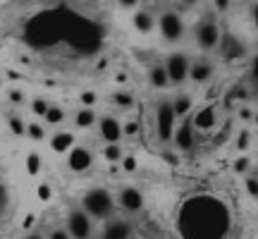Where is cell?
<instances>
[{
    "label": "cell",
    "mask_w": 258,
    "mask_h": 239,
    "mask_svg": "<svg viewBox=\"0 0 258 239\" xmlns=\"http://www.w3.org/2000/svg\"><path fill=\"white\" fill-rule=\"evenodd\" d=\"M253 125H256V127H258V112H256V115H253Z\"/></svg>",
    "instance_id": "37"
},
{
    "label": "cell",
    "mask_w": 258,
    "mask_h": 239,
    "mask_svg": "<svg viewBox=\"0 0 258 239\" xmlns=\"http://www.w3.org/2000/svg\"><path fill=\"white\" fill-rule=\"evenodd\" d=\"M46 239H72V237H70V232L64 230V227H55V230L48 232Z\"/></svg>",
    "instance_id": "30"
},
{
    "label": "cell",
    "mask_w": 258,
    "mask_h": 239,
    "mask_svg": "<svg viewBox=\"0 0 258 239\" xmlns=\"http://www.w3.org/2000/svg\"><path fill=\"white\" fill-rule=\"evenodd\" d=\"M91 163H93V156L86 148H74L72 153H70V167H72L74 172H82L86 167H91Z\"/></svg>",
    "instance_id": "16"
},
{
    "label": "cell",
    "mask_w": 258,
    "mask_h": 239,
    "mask_svg": "<svg viewBox=\"0 0 258 239\" xmlns=\"http://www.w3.org/2000/svg\"><path fill=\"white\" fill-rule=\"evenodd\" d=\"M112 103H115L117 108H122V110H129V108H134L137 98H134V93H132V91H127V89H120V91L112 93Z\"/></svg>",
    "instance_id": "18"
},
{
    "label": "cell",
    "mask_w": 258,
    "mask_h": 239,
    "mask_svg": "<svg viewBox=\"0 0 258 239\" xmlns=\"http://www.w3.org/2000/svg\"><path fill=\"white\" fill-rule=\"evenodd\" d=\"M215 74V65L208 57H196L191 60V67H189V82L194 84H208Z\"/></svg>",
    "instance_id": "10"
},
{
    "label": "cell",
    "mask_w": 258,
    "mask_h": 239,
    "mask_svg": "<svg viewBox=\"0 0 258 239\" xmlns=\"http://www.w3.org/2000/svg\"><path fill=\"white\" fill-rule=\"evenodd\" d=\"M10 101L12 103H24V93L19 91V89H12V91H10Z\"/></svg>",
    "instance_id": "33"
},
{
    "label": "cell",
    "mask_w": 258,
    "mask_h": 239,
    "mask_svg": "<svg viewBox=\"0 0 258 239\" xmlns=\"http://www.w3.org/2000/svg\"><path fill=\"white\" fill-rule=\"evenodd\" d=\"M194 43L201 50H213L220 43V27L213 17H201L194 24Z\"/></svg>",
    "instance_id": "4"
},
{
    "label": "cell",
    "mask_w": 258,
    "mask_h": 239,
    "mask_svg": "<svg viewBox=\"0 0 258 239\" xmlns=\"http://www.w3.org/2000/svg\"><path fill=\"white\" fill-rule=\"evenodd\" d=\"M132 24H134V29H137L139 34H153L156 31V15L151 12V10L141 8L134 12V19H132Z\"/></svg>",
    "instance_id": "13"
},
{
    "label": "cell",
    "mask_w": 258,
    "mask_h": 239,
    "mask_svg": "<svg viewBox=\"0 0 258 239\" xmlns=\"http://www.w3.org/2000/svg\"><path fill=\"white\" fill-rule=\"evenodd\" d=\"M48 108H50V103H48L46 98H34V101H31V112H34L36 117H46Z\"/></svg>",
    "instance_id": "26"
},
{
    "label": "cell",
    "mask_w": 258,
    "mask_h": 239,
    "mask_svg": "<svg viewBox=\"0 0 258 239\" xmlns=\"http://www.w3.org/2000/svg\"><path fill=\"white\" fill-rule=\"evenodd\" d=\"M79 101H82V108H91L93 103H96V93L93 91H84L79 96Z\"/></svg>",
    "instance_id": "31"
},
{
    "label": "cell",
    "mask_w": 258,
    "mask_h": 239,
    "mask_svg": "<svg viewBox=\"0 0 258 239\" xmlns=\"http://www.w3.org/2000/svg\"><path fill=\"white\" fill-rule=\"evenodd\" d=\"M103 156H105L108 163H120L122 158H124V153H122L120 144H108V146L103 148Z\"/></svg>",
    "instance_id": "22"
},
{
    "label": "cell",
    "mask_w": 258,
    "mask_h": 239,
    "mask_svg": "<svg viewBox=\"0 0 258 239\" xmlns=\"http://www.w3.org/2000/svg\"><path fill=\"white\" fill-rule=\"evenodd\" d=\"M172 144L179 153H191L194 146H196V129L191 127V119L186 117L182 125H177L175 137H172Z\"/></svg>",
    "instance_id": "8"
},
{
    "label": "cell",
    "mask_w": 258,
    "mask_h": 239,
    "mask_svg": "<svg viewBox=\"0 0 258 239\" xmlns=\"http://www.w3.org/2000/svg\"><path fill=\"white\" fill-rule=\"evenodd\" d=\"M244 187H246L249 196L258 199V177L256 175H246V177H244Z\"/></svg>",
    "instance_id": "27"
},
{
    "label": "cell",
    "mask_w": 258,
    "mask_h": 239,
    "mask_svg": "<svg viewBox=\"0 0 258 239\" xmlns=\"http://www.w3.org/2000/svg\"><path fill=\"white\" fill-rule=\"evenodd\" d=\"M8 125H10V129H12L17 137L27 134V125H24V119L19 117V115H10V117H8Z\"/></svg>",
    "instance_id": "25"
},
{
    "label": "cell",
    "mask_w": 258,
    "mask_h": 239,
    "mask_svg": "<svg viewBox=\"0 0 258 239\" xmlns=\"http://www.w3.org/2000/svg\"><path fill=\"white\" fill-rule=\"evenodd\" d=\"M120 5H122V8H134V5H137V3H132V0H129V3H127V0H122Z\"/></svg>",
    "instance_id": "36"
},
{
    "label": "cell",
    "mask_w": 258,
    "mask_h": 239,
    "mask_svg": "<svg viewBox=\"0 0 258 239\" xmlns=\"http://www.w3.org/2000/svg\"><path fill=\"white\" fill-rule=\"evenodd\" d=\"M148 82H151L153 89H167V86H170L163 63H151L148 65Z\"/></svg>",
    "instance_id": "15"
},
{
    "label": "cell",
    "mask_w": 258,
    "mask_h": 239,
    "mask_svg": "<svg viewBox=\"0 0 258 239\" xmlns=\"http://www.w3.org/2000/svg\"><path fill=\"white\" fill-rule=\"evenodd\" d=\"M156 29L165 43H177V41H182L186 34L184 17H182L177 10H163L156 17Z\"/></svg>",
    "instance_id": "2"
},
{
    "label": "cell",
    "mask_w": 258,
    "mask_h": 239,
    "mask_svg": "<svg viewBox=\"0 0 258 239\" xmlns=\"http://www.w3.org/2000/svg\"><path fill=\"white\" fill-rule=\"evenodd\" d=\"M96 122H98V115H96L93 108H79V110L74 112V127L77 129H89Z\"/></svg>",
    "instance_id": "17"
},
{
    "label": "cell",
    "mask_w": 258,
    "mask_h": 239,
    "mask_svg": "<svg viewBox=\"0 0 258 239\" xmlns=\"http://www.w3.org/2000/svg\"><path fill=\"white\" fill-rule=\"evenodd\" d=\"M232 170L237 172V175H251V158L244 153V156H237L234 158V163H232Z\"/></svg>",
    "instance_id": "20"
},
{
    "label": "cell",
    "mask_w": 258,
    "mask_h": 239,
    "mask_svg": "<svg viewBox=\"0 0 258 239\" xmlns=\"http://www.w3.org/2000/svg\"><path fill=\"white\" fill-rule=\"evenodd\" d=\"M139 132V122L137 119H129V122H124L122 125V137H134Z\"/></svg>",
    "instance_id": "29"
},
{
    "label": "cell",
    "mask_w": 258,
    "mask_h": 239,
    "mask_svg": "<svg viewBox=\"0 0 258 239\" xmlns=\"http://www.w3.org/2000/svg\"><path fill=\"white\" fill-rule=\"evenodd\" d=\"M153 122H156V137L160 144H170L175 137L177 129V115L172 110V103L170 101H158L156 103V112H153Z\"/></svg>",
    "instance_id": "3"
},
{
    "label": "cell",
    "mask_w": 258,
    "mask_h": 239,
    "mask_svg": "<svg viewBox=\"0 0 258 239\" xmlns=\"http://www.w3.org/2000/svg\"><path fill=\"white\" fill-rule=\"evenodd\" d=\"M27 137L31 139V141H43V139H46V127H43L41 122H29Z\"/></svg>",
    "instance_id": "23"
},
{
    "label": "cell",
    "mask_w": 258,
    "mask_h": 239,
    "mask_svg": "<svg viewBox=\"0 0 258 239\" xmlns=\"http://www.w3.org/2000/svg\"><path fill=\"white\" fill-rule=\"evenodd\" d=\"M22 239H46V234H43V232H38V230H34V232H27Z\"/></svg>",
    "instance_id": "34"
},
{
    "label": "cell",
    "mask_w": 258,
    "mask_h": 239,
    "mask_svg": "<svg viewBox=\"0 0 258 239\" xmlns=\"http://www.w3.org/2000/svg\"><path fill=\"white\" fill-rule=\"evenodd\" d=\"M215 8H220V10H222V12H225V10L230 8V3H215Z\"/></svg>",
    "instance_id": "35"
},
{
    "label": "cell",
    "mask_w": 258,
    "mask_h": 239,
    "mask_svg": "<svg viewBox=\"0 0 258 239\" xmlns=\"http://www.w3.org/2000/svg\"><path fill=\"white\" fill-rule=\"evenodd\" d=\"M64 230L70 232L72 239H93V220L82 211V206H77L67 213Z\"/></svg>",
    "instance_id": "6"
},
{
    "label": "cell",
    "mask_w": 258,
    "mask_h": 239,
    "mask_svg": "<svg viewBox=\"0 0 258 239\" xmlns=\"http://www.w3.org/2000/svg\"><path fill=\"white\" fill-rule=\"evenodd\" d=\"M134 227L124 218H110L103 227V239H132Z\"/></svg>",
    "instance_id": "11"
},
{
    "label": "cell",
    "mask_w": 258,
    "mask_h": 239,
    "mask_svg": "<svg viewBox=\"0 0 258 239\" xmlns=\"http://www.w3.org/2000/svg\"><path fill=\"white\" fill-rule=\"evenodd\" d=\"M115 203H117L124 213H139L141 208H144L146 199H144V194L139 192L137 187H129V184H127V187H122L120 192H117Z\"/></svg>",
    "instance_id": "7"
},
{
    "label": "cell",
    "mask_w": 258,
    "mask_h": 239,
    "mask_svg": "<svg viewBox=\"0 0 258 239\" xmlns=\"http://www.w3.org/2000/svg\"><path fill=\"white\" fill-rule=\"evenodd\" d=\"M115 196H112L105 187H93L82 196V211L91 218V220H110L115 215Z\"/></svg>",
    "instance_id": "1"
},
{
    "label": "cell",
    "mask_w": 258,
    "mask_h": 239,
    "mask_svg": "<svg viewBox=\"0 0 258 239\" xmlns=\"http://www.w3.org/2000/svg\"><path fill=\"white\" fill-rule=\"evenodd\" d=\"M215 125H218V115H215V108H213V105H203L201 110L191 117V127L196 129V132H211Z\"/></svg>",
    "instance_id": "12"
},
{
    "label": "cell",
    "mask_w": 258,
    "mask_h": 239,
    "mask_svg": "<svg viewBox=\"0 0 258 239\" xmlns=\"http://www.w3.org/2000/svg\"><path fill=\"white\" fill-rule=\"evenodd\" d=\"M72 134H55V137H53V148H55V151H67V148L72 146Z\"/></svg>",
    "instance_id": "24"
},
{
    "label": "cell",
    "mask_w": 258,
    "mask_h": 239,
    "mask_svg": "<svg viewBox=\"0 0 258 239\" xmlns=\"http://www.w3.org/2000/svg\"><path fill=\"white\" fill-rule=\"evenodd\" d=\"M251 139H253V137H251L249 129H241L239 134H237V139H234V146H237V151H239L241 156H244V153L251 148Z\"/></svg>",
    "instance_id": "21"
},
{
    "label": "cell",
    "mask_w": 258,
    "mask_h": 239,
    "mask_svg": "<svg viewBox=\"0 0 258 239\" xmlns=\"http://www.w3.org/2000/svg\"><path fill=\"white\" fill-rule=\"evenodd\" d=\"M163 67H165L167 82L175 84V86H179V84L189 82V67H191V57L186 55V53H182V50H177V53H170V55L165 57Z\"/></svg>",
    "instance_id": "5"
},
{
    "label": "cell",
    "mask_w": 258,
    "mask_h": 239,
    "mask_svg": "<svg viewBox=\"0 0 258 239\" xmlns=\"http://www.w3.org/2000/svg\"><path fill=\"white\" fill-rule=\"evenodd\" d=\"M253 115H256V112L251 110V105H239V110H237V117H239L241 122H253Z\"/></svg>",
    "instance_id": "28"
},
{
    "label": "cell",
    "mask_w": 258,
    "mask_h": 239,
    "mask_svg": "<svg viewBox=\"0 0 258 239\" xmlns=\"http://www.w3.org/2000/svg\"><path fill=\"white\" fill-rule=\"evenodd\" d=\"M170 103H172V110H175L177 119H179V117L186 119L189 115H191V110H194V98H191V93L179 91Z\"/></svg>",
    "instance_id": "14"
},
{
    "label": "cell",
    "mask_w": 258,
    "mask_h": 239,
    "mask_svg": "<svg viewBox=\"0 0 258 239\" xmlns=\"http://www.w3.org/2000/svg\"><path fill=\"white\" fill-rule=\"evenodd\" d=\"M46 125H50V127H57V125H62L64 122V110L60 108V105H55V103H50V108H48L46 112Z\"/></svg>",
    "instance_id": "19"
},
{
    "label": "cell",
    "mask_w": 258,
    "mask_h": 239,
    "mask_svg": "<svg viewBox=\"0 0 258 239\" xmlns=\"http://www.w3.org/2000/svg\"><path fill=\"white\" fill-rule=\"evenodd\" d=\"M122 167H124L127 172H134V170H137V160H134L132 156H124L122 158Z\"/></svg>",
    "instance_id": "32"
},
{
    "label": "cell",
    "mask_w": 258,
    "mask_h": 239,
    "mask_svg": "<svg viewBox=\"0 0 258 239\" xmlns=\"http://www.w3.org/2000/svg\"><path fill=\"white\" fill-rule=\"evenodd\" d=\"M96 127H98V134H101V139L105 141V146H108V144H120L122 122L117 117H112V115H101L98 122H96Z\"/></svg>",
    "instance_id": "9"
}]
</instances>
